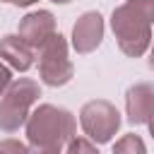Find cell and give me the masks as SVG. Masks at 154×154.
<instances>
[{
	"label": "cell",
	"instance_id": "obj_1",
	"mask_svg": "<svg viewBox=\"0 0 154 154\" xmlns=\"http://www.w3.org/2000/svg\"><path fill=\"white\" fill-rule=\"evenodd\" d=\"M154 0H125L111 12V31L123 55L142 58L154 41Z\"/></svg>",
	"mask_w": 154,
	"mask_h": 154
},
{
	"label": "cell",
	"instance_id": "obj_2",
	"mask_svg": "<svg viewBox=\"0 0 154 154\" xmlns=\"http://www.w3.org/2000/svg\"><path fill=\"white\" fill-rule=\"evenodd\" d=\"M24 135H26L29 144L63 149L77 135V120L63 106L38 103L31 111V116H29V120L24 125Z\"/></svg>",
	"mask_w": 154,
	"mask_h": 154
},
{
	"label": "cell",
	"instance_id": "obj_3",
	"mask_svg": "<svg viewBox=\"0 0 154 154\" xmlns=\"http://www.w3.org/2000/svg\"><path fill=\"white\" fill-rule=\"evenodd\" d=\"M41 96V84L31 77H14L7 91L0 96V130L12 135L26 125L36 101Z\"/></svg>",
	"mask_w": 154,
	"mask_h": 154
},
{
	"label": "cell",
	"instance_id": "obj_4",
	"mask_svg": "<svg viewBox=\"0 0 154 154\" xmlns=\"http://www.w3.org/2000/svg\"><path fill=\"white\" fill-rule=\"evenodd\" d=\"M38 77L46 87H65L75 77V65L70 60V43L58 31L36 51Z\"/></svg>",
	"mask_w": 154,
	"mask_h": 154
},
{
	"label": "cell",
	"instance_id": "obj_5",
	"mask_svg": "<svg viewBox=\"0 0 154 154\" xmlns=\"http://www.w3.org/2000/svg\"><path fill=\"white\" fill-rule=\"evenodd\" d=\"M120 123H123L120 111L108 99H91L79 108L82 132L94 144H108L120 130Z\"/></svg>",
	"mask_w": 154,
	"mask_h": 154
},
{
	"label": "cell",
	"instance_id": "obj_6",
	"mask_svg": "<svg viewBox=\"0 0 154 154\" xmlns=\"http://www.w3.org/2000/svg\"><path fill=\"white\" fill-rule=\"evenodd\" d=\"M103 34H106V22H103L101 12L87 10V12H82V14L75 19V24H72L70 46L75 48L77 55H89V53H94V51L101 46Z\"/></svg>",
	"mask_w": 154,
	"mask_h": 154
},
{
	"label": "cell",
	"instance_id": "obj_7",
	"mask_svg": "<svg viewBox=\"0 0 154 154\" xmlns=\"http://www.w3.org/2000/svg\"><path fill=\"white\" fill-rule=\"evenodd\" d=\"M17 34L34 48L38 51L53 34H58V22H55V14L51 10H34V12H26L19 24H17Z\"/></svg>",
	"mask_w": 154,
	"mask_h": 154
},
{
	"label": "cell",
	"instance_id": "obj_8",
	"mask_svg": "<svg viewBox=\"0 0 154 154\" xmlns=\"http://www.w3.org/2000/svg\"><path fill=\"white\" fill-rule=\"evenodd\" d=\"M154 116V82H137L125 91V120L147 125Z\"/></svg>",
	"mask_w": 154,
	"mask_h": 154
},
{
	"label": "cell",
	"instance_id": "obj_9",
	"mask_svg": "<svg viewBox=\"0 0 154 154\" xmlns=\"http://www.w3.org/2000/svg\"><path fill=\"white\" fill-rule=\"evenodd\" d=\"M0 60L14 72H26L36 63V51L19 34H5L0 38Z\"/></svg>",
	"mask_w": 154,
	"mask_h": 154
},
{
	"label": "cell",
	"instance_id": "obj_10",
	"mask_svg": "<svg viewBox=\"0 0 154 154\" xmlns=\"http://www.w3.org/2000/svg\"><path fill=\"white\" fill-rule=\"evenodd\" d=\"M111 154H147V144H144V140L140 135L128 132V135H123V137L116 140Z\"/></svg>",
	"mask_w": 154,
	"mask_h": 154
},
{
	"label": "cell",
	"instance_id": "obj_11",
	"mask_svg": "<svg viewBox=\"0 0 154 154\" xmlns=\"http://www.w3.org/2000/svg\"><path fill=\"white\" fill-rule=\"evenodd\" d=\"M65 154H99V144H94L87 135H75L67 142Z\"/></svg>",
	"mask_w": 154,
	"mask_h": 154
},
{
	"label": "cell",
	"instance_id": "obj_12",
	"mask_svg": "<svg viewBox=\"0 0 154 154\" xmlns=\"http://www.w3.org/2000/svg\"><path fill=\"white\" fill-rule=\"evenodd\" d=\"M0 154H29V144L17 137H5L0 140Z\"/></svg>",
	"mask_w": 154,
	"mask_h": 154
},
{
	"label": "cell",
	"instance_id": "obj_13",
	"mask_svg": "<svg viewBox=\"0 0 154 154\" xmlns=\"http://www.w3.org/2000/svg\"><path fill=\"white\" fill-rule=\"evenodd\" d=\"M12 79H14V77H12V67H7V65L0 60V96L7 91V87L12 84Z\"/></svg>",
	"mask_w": 154,
	"mask_h": 154
},
{
	"label": "cell",
	"instance_id": "obj_14",
	"mask_svg": "<svg viewBox=\"0 0 154 154\" xmlns=\"http://www.w3.org/2000/svg\"><path fill=\"white\" fill-rule=\"evenodd\" d=\"M29 154H63L58 147H36V144H29Z\"/></svg>",
	"mask_w": 154,
	"mask_h": 154
},
{
	"label": "cell",
	"instance_id": "obj_15",
	"mask_svg": "<svg viewBox=\"0 0 154 154\" xmlns=\"http://www.w3.org/2000/svg\"><path fill=\"white\" fill-rule=\"evenodd\" d=\"M0 2L14 5V7H31V5H34V2H38V0H0Z\"/></svg>",
	"mask_w": 154,
	"mask_h": 154
},
{
	"label": "cell",
	"instance_id": "obj_16",
	"mask_svg": "<svg viewBox=\"0 0 154 154\" xmlns=\"http://www.w3.org/2000/svg\"><path fill=\"white\" fill-rule=\"evenodd\" d=\"M147 65H149V70L154 72V41H152V46H149V58H147Z\"/></svg>",
	"mask_w": 154,
	"mask_h": 154
},
{
	"label": "cell",
	"instance_id": "obj_17",
	"mask_svg": "<svg viewBox=\"0 0 154 154\" xmlns=\"http://www.w3.org/2000/svg\"><path fill=\"white\" fill-rule=\"evenodd\" d=\"M147 128H149V135H152V140H154V116H152V120L147 123Z\"/></svg>",
	"mask_w": 154,
	"mask_h": 154
},
{
	"label": "cell",
	"instance_id": "obj_18",
	"mask_svg": "<svg viewBox=\"0 0 154 154\" xmlns=\"http://www.w3.org/2000/svg\"><path fill=\"white\" fill-rule=\"evenodd\" d=\"M51 2H55V5H67V2H72V0H51Z\"/></svg>",
	"mask_w": 154,
	"mask_h": 154
}]
</instances>
